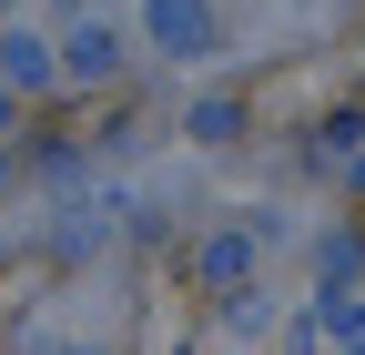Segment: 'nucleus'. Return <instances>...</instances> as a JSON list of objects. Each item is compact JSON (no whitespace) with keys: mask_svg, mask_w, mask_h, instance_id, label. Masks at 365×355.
<instances>
[{"mask_svg":"<svg viewBox=\"0 0 365 355\" xmlns=\"http://www.w3.org/2000/svg\"><path fill=\"white\" fill-rule=\"evenodd\" d=\"M153 31H163V51H182V61H193L203 41H213V21H203V0H153Z\"/></svg>","mask_w":365,"mask_h":355,"instance_id":"obj_1","label":"nucleus"},{"mask_svg":"<svg viewBox=\"0 0 365 355\" xmlns=\"http://www.w3.org/2000/svg\"><path fill=\"white\" fill-rule=\"evenodd\" d=\"M0 71H11V81H51V41H41V31H11V41H0Z\"/></svg>","mask_w":365,"mask_h":355,"instance_id":"obj_2","label":"nucleus"},{"mask_svg":"<svg viewBox=\"0 0 365 355\" xmlns=\"http://www.w3.org/2000/svg\"><path fill=\"white\" fill-rule=\"evenodd\" d=\"M112 61H122V31H102V21L71 31V71H112Z\"/></svg>","mask_w":365,"mask_h":355,"instance_id":"obj_3","label":"nucleus"}]
</instances>
